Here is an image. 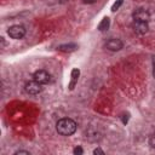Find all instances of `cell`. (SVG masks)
<instances>
[{
  "label": "cell",
  "mask_w": 155,
  "mask_h": 155,
  "mask_svg": "<svg viewBox=\"0 0 155 155\" xmlns=\"http://www.w3.org/2000/svg\"><path fill=\"white\" fill-rule=\"evenodd\" d=\"M83 153H84V150H83V148H81V147H76L74 149V154L75 155H81Z\"/></svg>",
  "instance_id": "obj_13"
},
{
  "label": "cell",
  "mask_w": 155,
  "mask_h": 155,
  "mask_svg": "<svg viewBox=\"0 0 155 155\" xmlns=\"http://www.w3.org/2000/svg\"><path fill=\"white\" fill-rule=\"evenodd\" d=\"M150 18L149 12L145 9H137L133 12V20L135 21H143V22H148Z\"/></svg>",
  "instance_id": "obj_7"
},
{
  "label": "cell",
  "mask_w": 155,
  "mask_h": 155,
  "mask_svg": "<svg viewBox=\"0 0 155 155\" xmlns=\"http://www.w3.org/2000/svg\"><path fill=\"white\" fill-rule=\"evenodd\" d=\"M20 154H23V155H30L29 152H26V150H18V152H16L13 155H20Z\"/></svg>",
  "instance_id": "obj_14"
},
{
  "label": "cell",
  "mask_w": 155,
  "mask_h": 155,
  "mask_svg": "<svg viewBox=\"0 0 155 155\" xmlns=\"http://www.w3.org/2000/svg\"><path fill=\"white\" fill-rule=\"evenodd\" d=\"M133 29L137 34L143 35L145 33H148L149 30V26L148 22H143V21H133Z\"/></svg>",
  "instance_id": "obj_6"
},
{
  "label": "cell",
  "mask_w": 155,
  "mask_h": 155,
  "mask_svg": "<svg viewBox=\"0 0 155 155\" xmlns=\"http://www.w3.org/2000/svg\"><path fill=\"white\" fill-rule=\"evenodd\" d=\"M78 49L76 44H64V45H60L57 47V50H60L62 52H74Z\"/></svg>",
  "instance_id": "obj_8"
},
{
  "label": "cell",
  "mask_w": 155,
  "mask_h": 155,
  "mask_svg": "<svg viewBox=\"0 0 155 155\" xmlns=\"http://www.w3.org/2000/svg\"><path fill=\"white\" fill-rule=\"evenodd\" d=\"M83 1H84L85 4H93L96 0H83Z\"/></svg>",
  "instance_id": "obj_16"
},
{
  "label": "cell",
  "mask_w": 155,
  "mask_h": 155,
  "mask_svg": "<svg viewBox=\"0 0 155 155\" xmlns=\"http://www.w3.org/2000/svg\"><path fill=\"white\" fill-rule=\"evenodd\" d=\"M0 40H1V47L5 46V40H4V38H0Z\"/></svg>",
  "instance_id": "obj_17"
},
{
  "label": "cell",
  "mask_w": 155,
  "mask_h": 155,
  "mask_svg": "<svg viewBox=\"0 0 155 155\" xmlns=\"http://www.w3.org/2000/svg\"><path fill=\"white\" fill-rule=\"evenodd\" d=\"M67 1H68V0H60V3H62V4L63 3H67Z\"/></svg>",
  "instance_id": "obj_18"
},
{
  "label": "cell",
  "mask_w": 155,
  "mask_h": 155,
  "mask_svg": "<svg viewBox=\"0 0 155 155\" xmlns=\"http://www.w3.org/2000/svg\"><path fill=\"white\" fill-rule=\"evenodd\" d=\"M109 26H110V20H109L108 17H104L102 22L98 24V29L101 30V32H104V30H108L109 28Z\"/></svg>",
  "instance_id": "obj_10"
},
{
  "label": "cell",
  "mask_w": 155,
  "mask_h": 155,
  "mask_svg": "<svg viewBox=\"0 0 155 155\" xmlns=\"http://www.w3.org/2000/svg\"><path fill=\"white\" fill-rule=\"evenodd\" d=\"M33 78H34V80H36L38 83H40L41 85H45V84L51 83V80H52V78H51V75L49 74V72L44 70V69L36 70V72L34 73Z\"/></svg>",
  "instance_id": "obj_3"
},
{
  "label": "cell",
  "mask_w": 155,
  "mask_h": 155,
  "mask_svg": "<svg viewBox=\"0 0 155 155\" xmlns=\"http://www.w3.org/2000/svg\"><path fill=\"white\" fill-rule=\"evenodd\" d=\"M149 145L152 148L155 149V135L154 136H150V138H149Z\"/></svg>",
  "instance_id": "obj_12"
},
{
  "label": "cell",
  "mask_w": 155,
  "mask_h": 155,
  "mask_svg": "<svg viewBox=\"0 0 155 155\" xmlns=\"http://www.w3.org/2000/svg\"><path fill=\"white\" fill-rule=\"evenodd\" d=\"M79 75H80V70H79V69H76V68H75V69L72 70V83H70V85H69V89H70V90L74 89L76 81H78V79H79Z\"/></svg>",
  "instance_id": "obj_9"
},
{
  "label": "cell",
  "mask_w": 155,
  "mask_h": 155,
  "mask_svg": "<svg viewBox=\"0 0 155 155\" xmlns=\"http://www.w3.org/2000/svg\"><path fill=\"white\" fill-rule=\"evenodd\" d=\"M153 62H154V76H155V60Z\"/></svg>",
  "instance_id": "obj_19"
},
{
  "label": "cell",
  "mask_w": 155,
  "mask_h": 155,
  "mask_svg": "<svg viewBox=\"0 0 155 155\" xmlns=\"http://www.w3.org/2000/svg\"><path fill=\"white\" fill-rule=\"evenodd\" d=\"M76 129H78L76 122L74 120L69 119V118H63V119H60L56 124V130H57L58 133L62 135V136H67V137L74 135Z\"/></svg>",
  "instance_id": "obj_1"
},
{
  "label": "cell",
  "mask_w": 155,
  "mask_h": 155,
  "mask_svg": "<svg viewBox=\"0 0 155 155\" xmlns=\"http://www.w3.org/2000/svg\"><path fill=\"white\" fill-rule=\"evenodd\" d=\"M124 47V43L121 41L120 39H109L106 43V49H108L109 51H120V50Z\"/></svg>",
  "instance_id": "obj_5"
},
{
  "label": "cell",
  "mask_w": 155,
  "mask_h": 155,
  "mask_svg": "<svg viewBox=\"0 0 155 155\" xmlns=\"http://www.w3.org/2000/svg\"><path fill=\"white\" fill-rule=\"evenodd\" d=\"M41 84L38 83L36 80H32V81H28L26 84V91L28 92L29 95H39L41 92Z\"/></svg>",
  "instance_id": "obj_4"
},
{
  "label": "cell",
  "mask_w": 155,
  "mask_h": 155,
  "mask_svg": "<svg viewBox=\"0 0 155 155\" xmlns=\"http://www.w3.org/2000/svg\"><path fill=\"white\" fill-rule=\"evenodd\" d=\"M122 3H124V0H116V1L113 4V6H112V11H113V12L118 11V10L120 9V6L122 5Z\"/></svg>",
  "instance_id": "obj_11"
},
{
  "label": "cell",
  "mask_w": 155,
  "mask_h": 155,
  "mask_svg": "<svg viewBox=\"0 0 155 155\" xmlns=\"http://www.w3.org/2000/svg\"><path fill=\"white\" fill-rule=\"evenodd\" d=\"M93 154H96V155H97V154H101V155H103V154H104V152H103L102 149L97 148V149H95V150H93Z\"/></svg>",
  "instance_id": "obj_15"
},
{
  "label": "cell",
  "mask_w": 155,
  "mask_h": 155,
  "mask_svg": "<svg viewBox=\"0 0 155 155\" xmlns=\"http://www.w3.org/2000/svg\"><path fill=\"white\" fill-rule=\"evenodd\" d=\"M7 34L10 35V38H12V39H16V40L22 39L26 35V28L23 26H12L9 28Z\"/></svg>",
  "instance_id": "obj_2"
}]
</instances>
